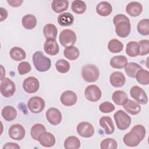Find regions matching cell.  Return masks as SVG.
Segmentation results:
<instances>
[{
  "label": "cell",
  "instance_id": "obj_29",
  "mask_svg": "<svg viewBox=\"0 0 149 149\" xmlns=\"http://www.w3.org/2000/svg\"><path fill=\"white\" fill-rule=\"evenodd\" d=\"M43 34L46 39H55L58 34L57 28L53 24H47L43 28Z\"/></svg>",
  "mask_w": 149,
  "mask_h": 149
},
{
  "label": "cell",
  "instance_id": "obj_49",
  "mask_svg": "<svg viewBox=\"0 0 149 149\" xmlns=\"http://www.w3.org/2000/svg\"><path fill=\"white\" fill-rule=\"evenodd\" d=\"M0 10H1V22H2L3 20H5L6 19V17H8V12L6 10V9L1 7L0 8Z\"/></svg>",
  "mask_w": 149,
  "mask_h": 149
},
{
  "label": "cell",
  "instance_id": "obj_1",
  "mask_svg": "<svg viewBox=\"0 0 149 149\" xmlns=\"http://www.w3.org/2000/svg\"><path fill=\"white\" fill-rule=\"evenodd\" d=\"M32 58L34 66L37 70L44 72L47 71L51 68V59L45 56L42 51H36L33 54Z\"/></svg>",
  "mask_w": 149,
  "mask_h": 149
},
{
  "label": "cell",
  "instance_id": "obj_32",
  "mask_svg": "<svg viewBox=\"0 0 149 149\" xmlns=\"http://www.w3.org/2000/svg\"><path fill=\"white\" fill-rule=\"evenodd\" d=\"M143 69L142 66L135 62H129L125 67V71L126 74L132 78L135 77L137 72Z\"/></svg>",
  "mask_w": 149,
  "mask_h": 149
},
{
  "label": "cell",
  "instance_id": "obj_30",
  "mask_svg": "<svg viewBox=\"0 0 149 149\" xmlns=\"http://www.w3.org/2000/svg\"><path fill=\"white\" fill-rule=\"evenodd\" d=\"M63 55L68 59L74 61L79 58L80 55V52L77 47H74V45H72L64 49Z\"/></svg>",
  "mask_w": 149,
  "mask_h": 149
},
{
  "label": "cell",
  "instance_id": "obj_42",
  "mask_svg": "<svg viewBox=\"0 0 149 149\" xmlns=\"http://www.w3.org/2000/svg\"><path fill=\"white\" fill-rule=\"evenodd\" d=\"M115 109V107L113 104H112L110 102L105 101L102 103H101L99 105V109L100 111L105 113H110L112 111H113Z\"/></svg>",
  "mask_w": 149,
  "mask_h": 149
},
{
  "label": "cell",
  "instance_id": "obj_5",
  "mask_svg": "<svg viewBox=\"0 0 149 149\" xmlns=\"http://www.w3.org/2000/svg\"><path fill=\"white\" fill-rule=\"evenodd\" d=\"M16 86L15 83L9 78L5 77L1 80L0 91L1 94L6 98L12 97L15 93Z\"/></svg>",
  "mask_w": 149,
  "mask_h": 149
},
{
  "label": "cell",
  "instance_id": "obj_7",
  "mask_svg": "<svg viewBox=\"0 0 149 149\" xmlns=\"http://www.w3.org/2000/svg\"><path fill=\"white\" fill-rule=\"evenodd\" d=\"M132 98L139 104L144 105L148 102V97L144 90L138 86H133L130 90Z\"/></svg>",
  "mask_w": 149,
  "mask_h": 149
},
{
  "label": "cell",
  "instance_id": "obj_43",
  "mask_svg": "<svg viewBox=\"0 0 149 149\" xmlns=\"http://www.w3.org/2000/svg\"><path fill=\"white\" fill-rule=\"evenodd\" d=\"M31 69L30 64L26 61L20 62L17 66V71L20 75L28 73Z\"/></svg>",
  "mask_w": 149,
  "mask_h": 149
},
{
  "label": "cell",
  "instance_id": "obj_46",
  "mask_svg": "<svg viewBox=\"0 0 149 149\" xmlns=\"http://www.w3.org/2000/svg\"><path fill=\"white\" fill-rule=\"evenodd\" d=\"M120 21H130V20L126 15L123 14H118L114 16L113 19V23L114 25Z\"/></svg>",
  "mask_w": 149,
  "mask_h": 149
},
{
  "label": "cell",
  "instance_id": "obj_47",
  "mask_svg": "<svg viewBox=\"0 0 149 149\" xmlns=\"http://www.w3.org/2000/svg\"><path fill=\"white\" fill-rule=\"evenodd\" d=\"M5 148H12V149H20V147L15 143H12V142H9V143H6L3 147V149Z\"/></svg>",
  "mask_w": 149,
  "mask_h": 149
},
{
  "label": "cell",
  "instance_id": "obj_27",
  "mask_svg": "<svg viewBox=\"0 0 149 149\" xmlns=\"http://www.w3.org/2000/svg\"><path fill=\"white\" fill-rule=\"evenodd\" d=\"M58 23L61 26H69L73 23L74 17L69 13L65 12L61 13L58 16Z\"/></svg>",
  "mask_w": 149,
  "mask_h": 149
},
{
  "label": "cell",
  "instance_id": "obj_12",
  "mask_svg": "<svg viewBox=\"0 0 149 149\" xmlns=\"http://www.w3.org/2000/svg\"><path fill=\"white\" fill-rule=\"evenodd\" d=\"M8 134L9 137L15 140H22L26 134L24 127L20 124H13L9 129Z\"/></svg>",
  "mask_w": 149,
  "mask_h": 149
},
{
  "label": "cell",
  "instance_id": "obj_16",
  "mask_svg": "<svg viewBox=\"0 0 149 149\" xmlns=\"http://www.w3.org/2000/svg\"><path fill=\"white\" fill-rule=\"evenodd\" d=\"M44 49L48 55L54 56L59 53V47L58 42L55 39H46L44 44Z\"/></svg>",
  "mask_w": 149,
  "mask_h": 149
},
{
  "label": "cell",
  "instance_id": "obj_15",
  "mask_svg": "<svg viewBox=\"0 0 149 149\" xmlns=\"http://www.w3.org/2000/svg\"><path fill=\"white\" fill-rule=\"evenodd\" d=\"M60 100L63 105L71 107L76 103L77 97L74 91L72 90H66L61 94Z\"/></svg>",
  "mask_w": 149,
  "mask_h": 149
},
{
  "label": "cell",
  "instance_id": "obj_48",
  "mask_svg": "<svg viewBox=\"0 0 149 149\" xmlns=\"http://www.w3.org/2000/svg\"><path fill=\"white\" fill-rule=\"evenodd\" d=\"M7 2L8 3V4H9L12 7H19L20 6L22 3L23 2V1L22 0H8Z\"/></svg>",
  "mask_w": 149,
  "mask_h": 149
},
{
  "label": "cell",
  "instance_id": "obj_10",
  "mask_svg": "<svg viewBox=\"0 0 149 149\" xmlns=\"http://www.w3.org/2000/svg\"><path fill=\"white\" fill-rule=\"evenodd\" d=\"M40 87L38 80L33 76L27 77L23 83V88L24 90L29 94L37 92Z\"/></svg>",
  "mask_w": 149,
  "mask_h": 149
},
{
  "label": "cell",
  "instance_id": "obj_24",
  "mask_svg": "<svg viewBox=\"0 0 149 149\" xmlns=\"http://www.w3.org/2000/svg\"><path fill=\"white\" fill-rule=\"evenodd\" d=\"M1 115L5 120L10 122L15 119L16 118L17 111L13 107L7 105L2 109Z\"/></svg>",
  "mask_w": 149,
  "mask_h": 149
},
{
  "label": "cell",
  "instance_id": "obj_20",
  "mask_svg": "<svg viewBox=\"0 0 149 149\" xmlns=\"http://www.w3.org/2000/svg\"><path fill=\"white\" fill-rule=\"evenodd\" d=\"M100 125L104 128L107 134H111L115 130V126L112 119L108 116H104L100 119Z\"/></svg>",
  "mask_w": 149,
  "mask_h": 149
},
{
  "label": "cell",
  "instance_id": "obj_37",
  "mask_svg": "<svg viewBox=\"0 0 149 149\" xmlns=\"http://www.w3.org/2000/svg\"><path fill=\"white\" fill-rule=\"evenodd\" d=\"M135 77L137 82L142 85H148L149 83V72L147 70L140 69L137 72Z\"/></svg>",
  "mask_w": 149,
  "mask_h": 149
},
{
  "label": "cell",
  "instance_id": "obj_36",
  "mask_svg": "<svg viewBox=\"0 0 149 149\" xmlns=\"http://www.w3.org/2000/svg\"><path fill=\"white\" fill-rule=\"evenodd\" d=\"M86 5L85 2L81 0H75L72 2L71 9L72 11L78 15L83 14L86 10Z\"/></svg>",
  "mask_w": 149,
  "mask_h": 149
},
{
  "label": "cell",
  "instance_id": "obj_4",
  "mask_svg": "<svg viewBox=\"0 0 149 149\" xmlns=\"http://www.w3.org/2000/svg\"><path fill=\"white\" fill-rule=\"evenodd\" d=\"M76 34L74 31L70 29L63 30L59 37V40L61 44L66 48L73 45L76 41Z\"/></svg>",
  "mask_w": 149,
  "mask_h": 149
},
{
  "label": "cell",
  "instance_id": "obj_9",
  "mask_svg": "<svg viewBox=\"0 0 149 149\" xmlns=\"http://www.w3.org/2000/svg\"><path fill=\"white\" fill-rule=\"evenodd\" d=\"M77 133L82 137L89 138L94 134V128L89 122H81L79 123L76 127Z\"/></svg>",
  "mask_w": 149,
  "mask_h": 149
},
{
  "label": "cell",
  "instance_id": "obj_34",
  "mask_svg": "<svg viewBox=\"0 0 149 149\" xmlns=\"http://www.w3.org/2000/svg\"><path fill=\"white\" fill-rule=\"evenodd\" d=\"M112 99L115 104L118 105H122L127 99L126 93L122 90H116L113 92Z\"/></svg>",
  "mask_w": 149,
  "mask_h": 149
},
{
  "label": "cell",
  "instance_id": "obj_26",
  "mask_svg": "<svg viewBox=\"0 0 149 149\" xmlns=\"http://www.w3.org/2000/svg\"><path fill=\"white\" fill-rule=\"evenodd\" d=\"M140 48L139 44L136 41L129 42L126 47V53L130 57H136L140 54Z\"/></svg>",
  "mask_w": 149,
  "mask_h": 149
},
{
  "label": "cell",
  "instance_id": "obj_33",
  "mask_svg": "<svg viewBox=\"0 0 149 149\" xmlns=\"http://www.w3.org/2000/svg\"><path fill=\"white\" fill-rule=\"evenodd\" d=\"M80 147V141L76 136L68 137L64 141V147L66 149H77Z\"/></svg>",
  "mask_w": 149,
  "mask_h": 149
},
{
  "label": "cell",
  "instance_id": "obj_18",
  "mask_svg": "<svg viewBox=\"0 0 149 149\" xmlns=\"http://www.w3.org/2000/svg\"><path fill=\"white\" fill-rule=\"evenodd\" d=\"M40 144L45 147H51L55 144V138L53 134L44 132L41 133L38 139Z\"/></svg>",
  "mask_w": 149,
  "mask_h": 149
},
{
  "label": "cell",
  "instance_id": "obj_11",
  "mask_svg": "<svg viewBox=\"0 0 149 149\" xmlns=\"http://www.w3.org/2000/svg\"><path fill=\"white\" fill-rule=\"evenodd\" d=\"M45 116L48 122L52 125H59L62 119L61 112L56 108H49L45 113Z\"/></svg>",
  "mask_w": 149,
  "mask_h": 149
},
{
  "label": "cell",
  "instance_id": "obj_38",
  "mask_svg": "<svg viewBox=\"0 0 149 149\" xmlns=\"http://www.w3.org/2000/svg\"><path fill=\"white\" fill-rule=\"evenodd\" d=\"M44 132H46L45 127L42 124L36 123L31 127L30 134L34 140H38L39 136Z\"/></svg>",
  "mask_w": 149,
  "mask_h": 149
},
{
  "label": "cell",
  "instance_id": "obj_25",
  "mask_svg": "<svg viewBox=\"0 0 149 149\" xmlns=\"http://www.w3.org/2000/svg\"><path fill=\"white\" fill-rule=\"evenodd\" d=\"M22 24L27 30L33 29L37 25V19L33 15H26L22 17Z\"/></svg>",
  "mask_w": 149,
  "mask_h": 149
},
{
  "label": "cell",
  "instance_id": "obj_14",
  "mask_svg": "<svg viewBox=\"0 0 149 149\" xmlns=\"http://www.w3.org/2000/svg\"><path fill=\"white\" fill-rule=\"evenodd\" d=\"M141 141L140 136L136 132L132 130L127 133L123 138V143L129 147H136Z\"/></svg>",
  "mask_w": 149,
  "mask_h": 149
},
{
  "label": "cell",
  "instance_id": "obj_23",
  "mask_svg": "<svg viewBox=\"0 0 149 149\" xmlns=\"http://www.w3.org/2000/svg\"><path fill=\"white\" fill-rule=\"evenodd\" d=\"M111 67L115 69H122L127 64V59L123 55L114 56L110 59Z\"/></svg>",
  "mask_w": 149,
  "mask_h": 149
},
{
  "label": "cell",
  "instance_id": "obj_31",
  "mask_svg": "<svg viewBox=\"0 0 149 149\" xmlns=\"http://www.w3.org/2000/svg\"><path fill=\"white\" fill-rule=\"evenodd\" d=\"M9 55L10 58L15 61H20L24 59L26 57L25 51L21 48L18 47H14L11 48Z\"/></svg>",
  "mask_w": 149,
  "mask_h": 149
},
{
  "label": "cell",
  "instance_id": "obj_13",
  "mask_svg": "<svg viewBox=\"0 0 149 149\" xmlns=\"http://www.w3.org/2000/svg\"><path fill=\"white\" fill-rule=\"evenodd\" d=\"M115 26L116 34L121 38L127 37L131 30V25L130 21H120L118 22Z\"/></svg>",
  "mask_w": 149,
  "mask_h": 149
},
{
  "label": "cell",
  "instance_id": "obj_45",
  "mask_svg": "<svg viewBox=\"0 0 149 149\" xmlns=\"http://www.w3.org/2000/svg\"><path fill=\"white\" fill-rule=\"evenodd\" d=\"M131 130L136 132L140 136L142 140L145 137L146 133V128L144 127V126H143L142 125H136L134 126L132 128Z\"/></svg>",
  "mask_w": 149,
  "mask_h": 149
},
{
  "label": "cell",
  "instance_id": "obj_40",
  "mask_svg": "<svg viewBox=\"0 0 149 149\" xmlns=\"http://www.w3.org/2000/svg\"><path fill=\"white\" fill-rule=\"evenodd\" d=\"M55 68L58 72L61 73H67L70 68L69 63L64 59H58L55 63Z\"/></svg>",
  "mask_w": 149,
  "mask_h": 149
},
{
  "label": "cell",
  "instance_id": "obj_8",
  "mask_svg": "<svg viewBox=\"0 0 149 149\" xmlns=\"http://www.w3.org/2000/svg\"><path fill=\"white\" fill-rule=\"evenodd\" d=\"M101 95L102 93L100 88L94 84L88 86L84 90L85 98L91 102L98 101L101 98Z\"/></svg>",
  "mask_w": 149,
  "mask_h": 149
},
{
  "label": "cell",
  "instance_id": "obj_41",
  "mask_svg": "<svg viewBox=\"0 0 149 149\" xmlns=\"http://www.w3.org/2000/svg\"><path fill=\"white\" fill-rule=\"evenodd\" d=\"M100 147L102 149H115L118 147V143L114 139L107 138L101 142Z\"/></svg>",
  "mask_w": 149,
  "mask_h": 149
},
{
  "label": "cell",
  "instance_id": "obj_35",
  "mask_svg": "<svg viewBox=\"0 0 149 149\" xmlns=\"http://www.w3.org/2000/svg\"><path fill=\"white\" fill-rule=\"evenodd\" d=\"M123 44L118 39H112L108 44V49L112 53H119L123 50Z\"/></svg>",
  "mask_w": 149,
  "mask_h": 149
},
{
  "label": "cell",
  "instance_id": "obj_2",
  "mask_svg": "<svg viewBox=\"0 0 149 149\" xmlns=\"http://www.w3.org/2000/svg\"><path fill=\"white\" fill-rule=\"evenodd\" d=\"M81 76L84 80L87 82H95L99 78L100 70L95 65L87 64L82 67Z\"/></svg>",
  "mask_w": 149,
  "mask_h": 149
},
{
  "label": "cell",
  "instance_id": "obj_28",
  "mask_svg": "<svg viewBox=\"0 0 149 149\" xmlns=\"http://www.w3.org/2000/svg\"><path fill=\"white\" fill-rule=\"evenodd\" d=\"M68 6L69 2L66 0H54L51 4L52 10L58 13H60L66 10Z\"/></svg>",
  "mask_w": 149,
  "mask_h": 149
},
{
  "label": "cell",
  "instance_id": "obj_44",
  "mask_svg": "<svg viewBox=\"0 0 149 149\" xmlns=\"http://www.w3.org/2000/svg\"><path fill=\"white\" fill-rule=\"evenodd\" d=\"M138 43L140 48L139 55L141 56L147 55L149 53V41L148 40H141Z\"/></svg>",
  "mask_w": 149,
  "mask_h": 149
},
{
  "label": "cell",
  "instance_id": "obj_39",
  "mask_svg": "<svg viewBox=\"0 0 149 149\" xmlns=\"http://www.w3.org/2000/svg\"><path fill=\"white\" fill-rule=\"evenodd\" d=\"M137 29L139 34L142 36L149 35V20L143 19L140 20L137 26Z\"/></svg>",
  "mask_w": 149,
  "mask_h": 149
},
{
  "label": "cell",
  "instance_id": "obj_19",
  "mask_svg": "<svg viewBox=\"0 0 149 149\" xmlns=\"http://www.w3.org/2000/svg\"><path fill=\"white\" fill-rule=\"evenodd\" d=\"M122 105L126 112L132 115H137L141 111V107L140 104L137 102L128 98Z\"/></svg>",
  "mask_w": 149,
  "mask_h": 149
},
{
  "label": "cell",
  "instance_id": "obj_17",
  "mask_svg": "<svg viewBox=\"0 0 149 149\" xmlns=\"http://www.w3.org/2000/svg\"><path fill=\"white\" fill-rule=\"evenodd\" d=\"M111 84L114 87H121L124 86L126 82V79L124 74L119 71L112 73L109 77Z\"/></svg>",
  "mask_w": 149,
  "mask_h": 149
},
{
  "label": "cell",
  "instance_id": "obj_6",
  "mask_svg": "<svg viewBox=\"0 0 149 149\" xmlns=\"http://www.w3.org/2000/svg\"><path fill=\"white\" fill-rule=\"evenodd\" d=\"M45 103L44 100L37 96L32 97L27 102V107L29 110L34 113H38L42 112L45 108Z\"/></svg>",
  "mask_w": 149,
  "mask_h": 149
},
{
  "label": "cell",
  "instance_id": "obj_3",
  "mask_svg": "<svg viewBox=\"0 0 149 149\" xmlns=\"http://www.w3.org/2000/svg\"><path fill=\"white\" fill-rule=\"evenodd\" d=\"M117 127L121 130L127 129L131 123V118L124 111L118 110L113 115Z\"/></svg>",
  "mask_w": 149,
  "mask_h": 149
},
{
  "label": "cell",
  "instance_id": "obj_22",
  "mask_svg": "<svg viewBox=\"0 0 149 149\" xmlns=\"http://www.w3.org/2000/svg\"><path fill=\"white\" fill-rule=\"evenodd\" d=\"M97 13L101 16H108L112 12V5L107 1H102L96 6Z\"/></svg>",
  "mask_w": 149,
  "mask_h": 149
},
{
  "label": "cell",
  "instance_id": "obj_21",
  "mask_svg": "<svg viewBox=\"0 0 149 149\" xmlns=\"http://www.w3.org/2000/svg\"><path fill=\"white\" fill-rule=\"evenodd\" d=\"M126 11L128 15L133 17L139 16L143 11L142 5L138 2H131L126 7Z\"/></svg>",
  "mask_w": 149,
  "mask_h": 149
}]
</instances>
